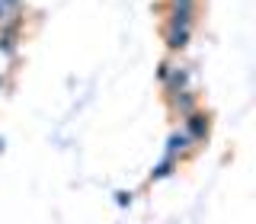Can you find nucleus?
<instances>
[{"label":"nucleus","instance_id":"obj_1","mask_svg":"<svg viewBox=\"0 0 256 224\" xmlns=\"http://www.w3.org/2000/svg\"><path fill=\"white\" fill-rule=\"evenodd\" d=\"M196 20V0H170V20L166 26H189Z\"/></svg>","mask_w":256,"mask_h":224},{"label":"nucleus","instance_id":"obj_8","mask_svg":"<svg viewBox=\"0 0 256 224\" xmlns=\"http://www.w3.org/2000/svg\"><path fill=\"white\" fill-rule=\"evenodd\" d=\"M170 68H173L170 61H160V64H157V80H160V84H164V80L170 77Z\"/></svg>","mask_w":256,"mask_h":224},{"label":"nucleus","instance_id":"obj_3","mask_svg":"<svg viewBox=\"0 0 256 224\" xmlns=\"http://www.w3.org/2000/svg\"><path fill=\"white\" fill-rule=\"evenodd\" d=\"M170 109H173L180 118H186V116H192V112L198 109V96H196V93H189V90L173 93V96H170Z\"/></svg>","mask_w":256,"mask_h":224},{"label":"nucleus","instance_id":"obj_5","mask_svg":"<svg viewBox=\"0 0 256 224\" xmlns=\"http://www.w3.org/2000/svg\"><path fill=\"white\" fill-rule=\"evenodd\" d=\"M192 148H196V141H192V134L182 128V132H173L170 138H166V150H164V154H176V157H180V154H189Z\"/></svg>","mask_w":256,"mask_h":224},{"label":"nucleus","instance_id":"obj_7","mask_svg":"<svg viewBox=\"0 0 256 224\" xmlns=\"http://www.w3.org/2000/svg\"><path fill=\"white\" fill-rule=\"evenodd\" d=\"M176 166H180V157H176V154H164V160H160L154 170H150V182L166 180V176H170V173L176 170Z\"/></svg>","mask_w":256,"mask_h":224},{"label":"nucleus","instance_id":"obj_4","mask_svg":"<svg viewBox=\"0 0 256 224\" xmlns=\"http://www.w3.org/2000/svg\"><path fill=\"white\" fill-rule=\"evenodd\" d=\"M164 90H166V96L189 90V68H182V64H176V68H170V77L164 80Z\"/></svg>","mask_w":256,"mask_h":224},{"label":"nucleus","instance_id":"obj_10","mask_svg":"<svg viewBox=\"0 0 256 224\" xmlns=\"http://www.w3.org/2000/svg\"><path fill=\"white\" fill-rule=\"evenodd\" d=\"M0 150H4V138H0Z\"/></svg>","mask_w":256,"mask_h":224},{"label":"nucleus","instance_id":"obj_2","mask_svg":"<svg viewBox=\"0 0 256 224\" xmlns=\"http://www.w3.org/2000/svg\"><path fill=\"white\" fill-rule=\"evenodd\" d=\"M182 122H186V132L192 134V141H196V144L205 141L208 132H212V118H208V112H202V109H196L192 116L182 118Z\"/></svg>","mask_w":256,"mask_h":224},{"label":"nucleus","instance_id":"obj_9","mask_svg":"<svg viewBox=\"0 0 256 224\" xmlns=\"http://www.w3.org/2000/svg\"><path fill=\"white\" fill-rule=\"evenodd\" d=\"M116 202L122 205V208H125V205H132V192H116Z\"/></svg>","mask_w":256,"mask_h":224},{"label":"nucleus","instance_id":"obj_6","mask_svg":"<svg viewBox=\"0 0 256 224\" xmlns=\"http://www.w3.org/2000/svg\"><path fill=\"white\" fill-rule=\"evenodd\" d=\"M189 36H192L189 26H166V48L170 52H182L189 45Z\"/></svg>","mask_w":256,"mask_h":224}]
</instances>
